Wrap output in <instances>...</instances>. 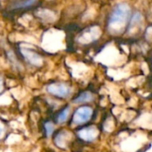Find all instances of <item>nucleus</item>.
<instances>
[{
	"label": "nucleus",
	"instance_id": "obj_12",
	"mask_svg": "<svg viewBox=\"0 0 152 152\" xmlns=\"http://www.w3.org/2000/svg\"><path fill=\"white\" fill-rule=\"evenodd\" d=\"M3 88H4V85H3V82H2V79L0 78V93L2 92V91H3Z\"/></svg>",
	"mask_w": 152,
	"mask_h": 152
},
{
	"label": "nucleus",
	"instance_id": "obj_3",
	"mask_svg": "<svg viewBox=\"0 0 152 152\" xmlns=\"http://www.w3.org/2000/svg\"><path fill=\"white\" fill-rule=\"evenodd\" d=\"M129 7L125 4H120L117 5L113 12L110 15L109 20H108V24L115 25L116 23H122L125 21V19L128 17L129 15Z\"/></svg>",
	"mask_w": 152,
	"mask_h": 152
},
{
	"label": "nucleus",
	"instance_id": "obj_5",
	"mask_svg": "<svg viewBox=\"0 0 152 152\" xmlns=\"http://www.w3.org/2000/svg\"><path fill=\"white\" fill-rule=\"evenodd\" d=\"M21 55L24 61L31 66L40 67L43 64V57L35 50L23 48H21Z\"/></svg>",
	"mask_w": 152,
	"mask_h": 152
},
{
	"label": "nucleus",
	"instance_id": "obj_9",
	"mask_svg": "<svg viewBox=\"0 0 152 152\" xmlns=\"http://www.w3.org/2000/svg\"><path fill=\"white\" fill-rule=\"evenodd\" d=\"M36 2H37V0H19V1H15L13 4H11L9 9L10 10L26 9L34 6Z\"/></svg>",
	"mask_w": 152,
	"mask_h": 152
},
{
	"label": "nucleus",
	"instance_id": "obj_7",
	"mask_svg": "<svg viewBox=\"0 0 152 152\" xmlns=\"http://www.w3.org/2000/svg\"><path fill=\"white\" fill-rule=\"evenodd\" d=\"M94 99V96L91 91H83L80 93L76 94L72 98V103L78 104V105H84L86 103H90Z\"/></svg>",
	"mask_w": 152,
	"mask_h": 152
},
{
	"label": "nucleus",
	"instance_id": "obj_8",
	"mask_svg": "<svg viewBox=\"0 0 152 152\" xmlns=\"http://www.w3.org/2000/svg\"><path fill=\"white\" fill-rule=\"evenodd\" d=\"M70 114H71V107L69 105H66L56 112V114L54 116V122L57 124H62L70 118L71 116Z\"/></svg>",
	"mask_w": 152,
	"mask_h": 152
},
{
	"label": "nucleus",
	"instance_id": "obj_6",
	"mask_svg": "<svg viewBox=\"0 0 152 152\" xmlns=\"http://www.w3.org/2000/svg\"><path fill=\"white\" fill-rule=\"evenodd\" d=\"M53 136V142L54 144L59 148H65L70 140V132L67 130L61 129L54 132Z\"/></svg>",
	"mask_w": 152,
	"mask_h": 152
},
{
	"label": "nucleus",
	"instance_id": "obj_10",
	"mask_svg": "<svg viewBox=\"0 0 152 152\" xmlns=\"http://www.w3.org/2000/svg\"><path fill=\"white\" fill-rule=\"evenodd\" d=\"M55 132V125L52 121H45L43 123V134L46 138H50Z\"/></svg>",
	"mask_w": 152,
	"mask_h": 152
},
{
	"label": "nucleus",
	"instance_id": "obj_1",
	"mask_svg": "<svg viewBox=\"0 0 152 152\" xmlns=\"http://www.w3.org/2000/svg\"><path fill=\"white\" fill-rule=\"evenodd\" d=\"M46 91L48 95L59 99H66L72 95L71 85L65 82L60 81H55L48 83L46 86Z\"/></svg>",
	"mask_w": 152,
	"mask_h": 152
},
{
	"label": "nucleus",
	"instance_id": "obj_11",
	"mask_svg": "<svg viewBox=\"0 0 152 152\" xmlns=\"http://www.w3.org/2000/svg\"><path fill=\"white\" fill-rule=\"evenodd\" d=\"M5 134H6V126L0 121V140L5 137Z\"/></svg>",
	"mask_w": 152,
	"mask_h": 152
},
{
	"label": "nucleus",
	"instance_id": "obj_2",
	"mask_svg": "<svg viewBox=\"0 0 152 152\" xmlns=\"http://www.w3.org/2000/svg\"><path fill=\"white\" fill-rule=\"evenodd\" d=\"M93 115V108L87 105H81L77 108H75L70 116V123L73 125L83 126L87 124Z\"/></svg>",
	"mask_w": 152,
	"mask_h": 152
},
{
	"label": "nucleus",
	"instance_id": "obj_4",
	"mask_svg": "<svg viewBox=\"0 0 152 152\" xmlns=\"http://www.w3.org/2000/svg\"><path fill=\"white\" fill-rule=\"evenodd\" d=\"M99 135V131L94 125H86L81 126L76 130V136L81 140L85 142L94 141Z\"/></svg>",
	"mask_w": 152,
	"mask_h": 152
}]
</instances>
